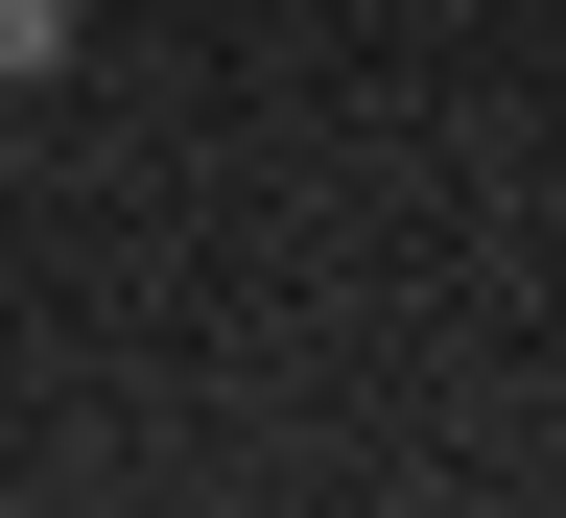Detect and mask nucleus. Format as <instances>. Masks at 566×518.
I'll return each instance as SVG.
<instances>
[{
  "instance_id": "nucleus-1",
  "label": "nucleus",
  "mask_w": 566,
  "mask_h": 518,
  "mask_svg": "<svg viewBox=\"0 0 566 518\" xmlns=\"http://www.w3.org/2000/svg\"><path fill=\"white\" fill-rule=\"evenodd\" d=\"M71 71V0H0V95H48Z\"/></svg>"
}]
</instances>
